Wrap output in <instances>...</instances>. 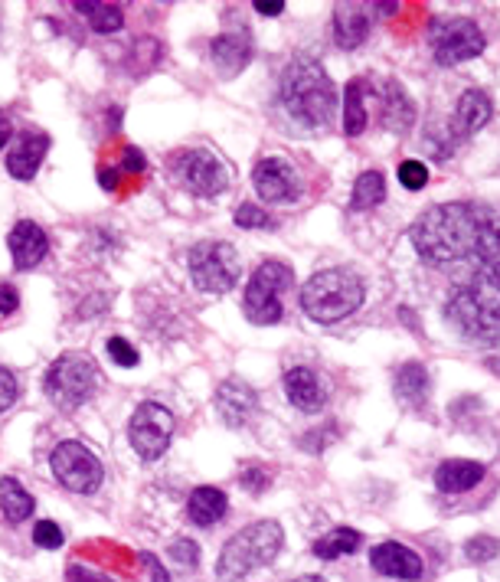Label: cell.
Here are the masks:
<instances>
[{
    "instance_id": "cell-16",
    "label": "cell",
    "mask_w": 500,
    "mask_h": 582,
    "mask_svg": "<svg viewBox=\"0 0 500 582\" xmlns=\"http://www.w3.org/2000/svg\"><path fill=\"white\" fill-rule=\"evenodd\" d=\"M50 151V138L36 135V131H23V135L14 138L7 154V174L17 180H33L36 171H40L43 157Z\"/></svg>"
},
{
    "instance_id": "cell-32",
    "label": "cell",
    "mask_w": 500,
    "mask_h": 582,
    "mask_svg": "<svg viewBox=\"0 0 500 582\" xmlns=\"http://www.w3.org/2000/svg\"><path fill=\"white\" fill-rule=\"evenodd\" d=\"M399 184L406 190H422L429 184V167L422 161H402L399 164Z\"/></svg>"
},
{
    "instance_id": "cell-12",
    "label": "cell",
    "mask_w": 500,
    "mask_h": 582,
    "mask_svg": "<svg viewBox=\"0 0 500 582\" xmlns=\"http://www.w3.org/2000/svg\"><path fill=\"white\" fill-rule=\"evenodd\" d=\"M177 171L184 177L187 190L193 197H219V193H226L229 187V174L219 157H213L210 151H187L180 154L177 161Z\"/></svg>"
},
{
    "instance_id": "cell-19",
    "label": "cell",
    "mask_w": 500,
    "mask_h": 582,
    "mask_svg": "<svg viewBox=\"0 0 500 582\" xmlns=\"http://www.w3.org/2000/svg\"><path fill=\"white\" fill-rule=\"evenodd\" d=\"M210 59L223 79H236L252 59V43L242 33H219L210 43Z\"/></svg>"
},
{
    "instance_id": "cell-13",
    "label": "cell",
    "mask_w": 500,
    "mask_h": 582,
    "mask_svg": "<svg viewBox=\"0 0 500 582\" xmlns=\"http://www.w3.org/2000/svg\"><path fill=\"white\" fill-rule=\"evenodd\" d=\"M252 184L259 190V197L268 203H295L304 193L298 171L285 157H265V161L255 164Z\"/></svg>"
},
{
    "instance_id": "cell-4",
    "label": "cell",
    "mask_w": 500,
    "mask_h": 582,
    "mask_svg": "<svg viewBox=\"0 0 500 582\" xmlns=\"http://www.w3.org/2000/svg\"><path fill=\"white\" fill-rule=\"evenodd\" d=\"M363 305V282L350 269L314 272L301 288V311L317 324H337Z\"/></svg>"
},
{
    "instance_id": "cell-9",
    "label": "cell",
    "mask_w": 500,
    "mask_h": 582,
    "mask_svg": "<svg viewBox=\"0 0 500 582\" xmlns=\"http://www.w3.org/2000/svg\"><path fill=\"white\" fill-rule=\"evenodd\" d=\"M190 278L206 295H223L239 278V256L229 242L206 239L190 252Z\"/></svg>"
},
{
    "instance_id": "cell-40",
    "label": "cell",
    "mask_w": 500,
    "mask_h": 582,
    "mask_svg": "<svg viewBox=\"0 0 500 582\" xmlns=\"http://www.w3.org/2000/svg\"><path fill=\"white\" fill-rule=\"evenodd\" d=\"M17 305H20L17 288L14 285H0V314H14Z\"/></svg>"
},
{
    "instance_id": "cell-24",
    "label": "cell",
    "mask_w": 500,
    "mask_h": 582,
    "mask_svg": "<svg viewBox=\"0 0 500 582\" xmlns=\"http://www.w3.org/2000/svg\"><path fill=\"white\" fill-rule=\"evenodd\" d=\"M393 390H396V399L406 406H422L425 399H429V390H432V377L429 370L422 367V363H402L393 377Z\"/></svg>"
},
{
    "instance_id": "cell-26",
    "label": "cell",
    "mask_w": 500,
    "mask_h": 582,
    "mask_svg": "<svg viewBox=\"0 0 500 582\" xmlns=\"http://www.w3.org/2000/svg\"><path fill=\"white\" fill-rule=\"evenodd\" d=\"M33 497L23 491V484L17 478H4L0 481V511L10 520V524H23L33 514Z\"/></svg>"
},
{
    "instance_id": "cell-8",
    "label": "cell",
    "mask_w": 500,
    "mask_h": 582,
    "mask_svg": "<svg viewBox=\"0 0 500 582\" xmlns=\"http://www.w3.org/2000/svg\"><path fill=\"white\" fill-rule=\"evenodd\" d=\"M291 282H295V275H291L285 262H262L246 285V301H242L246 318L252 324H278L282 321V314H285L282 291Z\"/></svg>"
},
{
    "instance_id": "cell-34",
    "label": "cell",
    "mask_w": 500,
    "mask_h": 582,
    "mask_svg": "<svg viewBox=\"0 0 500 582\" xmlns=\"http://www.w3.org/2000/svg\"><path fill=\"white\" fill-rule=\"evenodd\" d=\"M170 556H174V563H177V566H184V569H197V563H200V547H197V543H193V540L180 537V540L170 543Z\"/></svg>"
},
{
    "instance_id": "cell-11",
    "label": "cell",
    "mask_w": 500,
    "mask_h": 582,
    "mask_svg": "<svg viewBox=\"0 0 500 582\" xmlns=\"http://www.w3.org/2000/svg\"><path fill=\"white\" fill-rule=\"evenodd\" d=\"M53 475L72 494H92L105 478L102 462L82 442H59L53 448Z\"/></svg>"
},
{
    "instance_id": "cell-33",
    "label": "cell",
    "mask_w": 500,
    "mask_h": 582,
    "mask_svg": "<svg viewBox=\"0 0 500 582\" xmlns=\"http://www.w3.org/2000/svg\"><path fill=\"white\" fill-rule=\"evenodd\" d=\"M236 226L239 229H268V226H272V216H268L262 206L242 203L239 210H236Z\"/></svg>"
},
{
    "instance_id": "cell-22",
    "label": "cell",
    "mask_w": 500,
    "mask_h": 582,
    "mask_svg": "<svg viewBox=\"0 0 500 582\" xmlns=\"http://www.w3.org/2000/svg\"><path fill=\"white\" fill-rule=\"evenodd\" d=\"M484 478L481 462H465V458H451V462L438 465L435 471V488L442 494H465L471 488H478Z\"/></svg>"
},
{
    "instance_id": "cell-44",
    "label": "cell",
    "mask_w": 500,
    "mask_h": 582,
    "mask_svg": "<svg viewBox=\"0 0 500 582\" xmlns=\"http://www.w3.org/2000/svg\"><path fill=\"white\" fill-rule=\"evenodd\" d=\"M99 177H102V187H108V190H115V184H118V177H115V174H108V171H102Z\"/></svg>"
},
{
    "instance_id": "cell-39",
    "label": "cell",
    "mask_w": 500,
    "mask_h": 582,
    "mask_svg": "<svg viewBox=\"0 0 500 582\" xmlns=\"http://www.w3.org/2000/svg\"><path fill=\"white\" fill-rule=\"evenodd\" d=\"M66 579L69 582H115V579H108V576L95 573V569H85V566H69Z\"/></svg>"
},
{
    "instance_id": "cell-1",
    "label": "cell",
    "mask_w": 500,
    "mask_h": 582,
    "mask_svg": "<svg viewBox=\"0 0 500 582\" xmlns=\"http://www.w3.org/2000/svg\"><path fill=\"white\" fill-rule=\"evenodd\" d=\"M419 256L445 269L455 262H478L481 272L497 275V223L474 203H438L412 226Z\"/></svg>"
},
{
    "instance_id": "cell-6",
    "label": "cell",
    "mask_w": 500,
    "mask_h": 582,
    "mask_svg": "<svg viewBox=\"0 0 500 582\" xmlns=\"http://www.w3.org/2000/svg\"><path fill=\"white\" fill-rule=\"evenodd\" d=\"M46 396L53 399V406L59 409H79L82 403H89L95 386H99V367L82 357V354H63L50 373H46Z\"/></svg>"
},
{
    "instance_id": "cell-7",
    "label": "cell",
    "mask_w": 500,
    "mask_h": 582,
    "mask_svg": "<svg viewBox=\"0 0 500 582\" xmlns=\"http://www.w3.org/2000/svg\"><path fill=\"white\" fill-rule=\"evenodd\" d=\"M484 33L468 17H435L429 23V50L438 66H458L484 53Z\"/></svg>"
},
{
    "instance_id": "cell-43",
    "label": "cell",
    "mask_w": 500,
    "mask_h": 582,
    "mask_svg": "<svg viewBox=\"0 0 500 582\" xmlns=\"http://www.w3.org/2000/svg\"><path fill=\"white\" fill-rule=\"evenodd\" d=\"M262 17H278L285 10V0H255L252 4Z\"/></svg>"
},
{
    "instance_id": "cell-14",
    "label": "cell",
    "mask_w": 500,
    "mask_h": 582,
    "mask_svg": "<svg viewBox=\"0 0 500 582\" xmlns=\"http://www.w3.org/2000/svg\"><path fill=\"white\" fill-rule=\"evenodd\" d=\"M255 409H259V393H255L246 380L233 377V380L219 383V390H216V412H219V419H223L229 429H242V426H246V422L255 416Z\"/></svg>"
},
{
    "instance_id": "cell-21",
    "label": "cell",
    "mask_w": 500,
    "mask_h": 582,
    "mask_svg": "<svg viewBox=\"0 0 500 582\" xmlns=\"http://www.w3.org/2000/svg\"><path fill=\"white\" fill-rule=\"evenodd\" d=\"M491 99H487V92L481 89H468L465 95L458 99V108H455V121H451V135L455 138H471L478 135V131L491 121Z\"/></svg>"
},
{
    "instance_id": "cell-25",
    "label": "cell",
    "mask_w": 500,
    "mask_h": 582,
    "mask_svg": "<svg viewBox=\"0 0 500 582\" xmlns=\"http://www.w3.org/2000/svg\"><path fill=\"white\" fill-rule=\"evenodd\" d=\"M226 507H229V497L219 491V488H197L190 494V501H187V517L193 520L197 527H213L219 524V520L226 517Z\"/></svg>"
},
{
    "instance_id": "cell-27",
    "label": "cell",
    "mask_w": 500,
    "mask_h": 582,
    "mask_svg": "<svg viewBox=\"0 0 500 582\" xmlns=\"http://www.w3.org/2000/svg\"><path fill=\"white\" fill-rule=\"evenodd\" d=\"M360 547V530L353 527H334L331 533H324L321 540H314V556L317 560H340Z\"/></svg>"
},
{
    "instance_id": "cell-15",
    "label": "cell",
    "mask_w": 500,
    "mask_h": 582,
    "mask_svg": "<svg viewBox=\"0 0 500 582\" xmlns=\"http://www.w3.org/2000/svg\"><path fill=\"white\" fill-rule=\"evenodd\" d=\"M7 246H10V256H14L17 269L30 272L46 259V252H50V236H46V229L36 226L33 220H20L14 229H10Z\"/></svg>"
},
{
    "instance_id": "cell-18",
    "label": "cell",
    "mask_w": 500,
    "mask_h": 582,
    "mask_svg": "<svg viewBox=\"0 0 500 582\" xmlns=\"http://www.w3.org/2000/svg\"><path fill=\"white\" fill-rule=\"evenodd\" d=\"M370 563L376 573L389 579H419L422 576V556L416 550L402 547V543H380L370 553Z\"/></svg>"
},
{
    "instance_id": "cell-2",
    "label": "cell",
    "mask_w": 500,
    "mask_h": 582,
    "mask_svg": "<svg viewBox=\"0 0 500 582\" xmlns=\"http://www.w3.org/2000/svg\"><path fill=\"white\" fill-rule=\"evenodd\" d=\"M282 105L304 128H327L337 112V92L331 76L317 59H295L282 76Z\"/></svg>"
},
{
    "instance_id": "cell-35",
    "label": "cell",
    "mask_w": 500,
    "mask_h": 582,
    "mask_svg": "<svg viewBox=\"0 0 500 582\" xmlns=\"http://www.w3.org/2000/svg\"><path fill=\"white\" fill-rule=\"evenodd\" d=\"M108 357H112L115 363H118V367H138V350H134L128 341H125V337H112V341H108Z\"/></svg>"
},
{
    "instance_id": "cell-23",
    "label": "cell",
    "mask_w": 500,
    "mask_h": 582,
    "mask_svg": "<svg viewBox=\"0 0 500 582\" xmlns=\"http://www.w3.org/2000/svg\"><path fill=\"white\" fill-rule=\"evenodd\" d=\"M416 121V105H412L409 92L399 82H386L383 86V128L393 135H406Z\"/></svg>"
},
{
    "instance_id": "cell-20",
    "label": "cell",
    "mask_w": 500,
    "mask_h": 582,
    "mask_svg": "<svg viewBox=\"0 0 500 582\" xmlns=\"http://www.w3.org/2000/svg\"><path fill=\"white\" fill-rule=\"evenodd\" d=\"M373 17L363 4H337L334 10V40L340 50H357L370 36Z\"/></svg>"
},
{
    "instance_id": "cell-38",
    "label": "cell",
    "mask_w": 500,
    "mask_h": 582,
    "mask_svg": "<svg viewBox=\"0 0 500 582\" xmlns=\"http://www.w3.org/2000/svg\"><path fill=\"white\" fill-rule=\"evenodd\" d=\"M242 488H249V491H255V494H262L268 484H272V478L265 475L262 468H249V471H242Z\"/></svg>"
},
{
    "instance_id": "cell-10",
    "label": "cell",
    "mask_w": 500,
    "mask_h": 582,
    "mask_svg": "<svg viewBox=\"0 0 500 582\" xmlns=\"http://www.w3.org/2000/svg\"><path fill=\"white\" fill-rule=\"evenodd\" d=\"M128 439L144 462H157L174 439V412L161 403H141L128 422Z\"/></svg>"
},
{
    "instance_id": "cell-31",
    "label": "cell",
    "mask_w": 500,
    "mask_h": 582,
    "mask_svg": "<svg viewBox=\"0 0 500 582\" xmlns=\"http://www.w3.org/2000/svg\"><path fill=\"white\" fill-rule=\"evenodd\" d=\"M33 543L43 550H59L66 543V530L53 524V520H40V524L33 527Z\"/></svg>"
},
{
    "instance_id": "cell-29",
    "label": "cell",
    "mask_w": 500,
    "mask_h": 582,
    "mask_svg": "<svg viewBox=\"0 0 500 582\" xmlns=\"http://www.w3.org/2000/svg\"><path fill=\"white\" fill-rule=\"evenodd\" d=\"M386 197V177L380 171H367L357 177V184H353V193H350V210H373L376 203H383Z\"/></svg>"
},
{
    "instance_id": "cell-45",
    "label": "cell",
    "mask_w": 500,
    "mask_h": 582,
    "mask_svg": "<svg viewBox=\"0 0 500 582\" xmlns=\"http://www.w3.org/2000/svg\"><path fill=\"white\" fill-rule=\"evenodd\" d=\"M291 582H324L321 576H298V579H291Z\"/></svg>"
},
{
    "instance_id": "cell-37",
    "label": "cell",
    "mask_w": 500,
    "mask_h": 582,
    "mask_svg": "<svg viewBox=\"0 0 500 582\" xmlns=\"http://www.w3.org/2000/svg\"><path fill=\"white\" fill-rule=\"evenodd\" d=\"M14 399H17V380H14V373H10L7 367H0V412L14 406Z\"/></svg>"
},
{
    "instance_id": "cell-30",
    "label": "cell",
    "mask_w": 500,
    "mask_h": 582,
    "mask_svg": "<svg viewBox=\"0 0 500 582\" xmlns=\"http://www.w3.org/2000/svg\"><path fill=\"white\" fill-rule=\"evenodd\" d=\"M72 7H76L82 17H89L92 30H95V33H102V36L121 30V20H125L115 4H99V0H89V4H85V0H76Z\"/></svg>"
},
{
    "instance_id": "cell-3",
    "label": "cell",
    "mask_w": 500,
    "mask_h": 582,
    "mask_svg": "<svg viewBox=\"0 0 500 582\" xmlns=\"http://www.w3.org/2000/svg\"><path fill=\"white\" fill-rule=\"evenodd\" d=\"M445 318L458 334L471 341H497V275L481 272L458 285L445 301Z\"/></svg>"
},
{
    "instance_id": "cell-42",
    "label": "cell",
    "mask_w": 500,
    "mask_h": 582,
    "mask_svg": "<svg viewBox=\"0 0 500 582\" xmlns=\"http://www.w3.org/2000/svg\"><path fill=\"white\" fill-rule=\"evenodd\" d=\"M141 563L151 569V582H170V576H167V569L157 563V556L154 553H141Z\"/></svg>"
},
{
    "instance_id": "cell-5",
    "label": "cell",
    "mask_w": 500,
    "mask_h": 582,
    "mask_svg": "<svg viewBox=\"0 0 500 582\" xmlns=\"http://www.w3.org/2000/svg\"><path fill=\"white\" fill-rule=\"evenodd\" d=\"M285 533L275 520H259L246 530H239L233 540L226 543L223 553H219L216 576L223 582H239L249 573H255L259 566H268L282 553Z\"/></svg>"
},
{
    "instance_id": "cell-36",
    "label": "cell",
    "mask_w": 500,
    "mask_h": 582,
    "mask_svg": "<svg viewBox=\"0 0 500 582\" xmlns=\"http://www.w3.org/2000/svg\"><path fill=\"white\" fill-rule=\"evenodd\" d=\"M465 553L471 556L474 563L494 560V556H497V543H494V537H474V540H468Z\"/></svg>"
},
{
    "instance_id": "cell-17",
    "label": "cell",
    "mask_w": 500,
    "mask_h": 582,
    "mask_svg": "<svg viewBox=\"0 0 500 582\" xmlns=\"http://www.w3.org/2000/svg\"><path fill=\"white\" fill-rule=\"evenodd\" d=\"M285 393L301 412H321L327 406V386L311 367H291L285 373Z\"/></svg>"
},
{
    "instance_id": "cell-41",
    "label": "cell",
    "mask_w": 500,
    "mask_h": 582,
    "mask_svg": "<svg viewBox=\"0 0 500 582\" xmlns=\"http://www.w3.org/2000/svg\"><path fill=\"white\" fill-rule=\"evenodd\" d=\"M144 167H148L144 154L138 148H125V171L128 174H144Z\"/></svg>"
},
{
    "instance_id": "cell-46",
    "label": "cell",
    "mask_w": 500,
    "mask_h": 582,
    "mask_svg": "<svg viewBox=\"0 0 500 582\" xmlns=\"http://www.w3.org/2000/svg\"><path fill=\"white\" fill-rule=\"evenodd\" d=\"M7 138H10V131H7V128H0V148L7 144Z\"/></svg>"
},
{
    "instance_id": "cell-28",
    "label": "cell",
    "mask_w": 500,
    "mask_h": 582,
    "mask_svg": "<svg viewBox=\"0 0 500 582\" xmlns=\"http://www.w3.org/2000/svg\"><path fill=\"white\" fill-rule=\"evenodd\" d=\"M363 99H367V82L353 79L347 86V99H344V131L350 138L367 131V105H363Z\"/></svg>"
}]
</instances>
